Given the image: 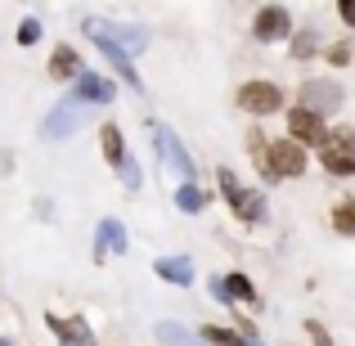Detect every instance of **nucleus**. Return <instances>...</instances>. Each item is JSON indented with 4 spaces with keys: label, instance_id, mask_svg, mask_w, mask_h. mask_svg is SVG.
Returning <instances> with one entry per match:
<instances>
[{
    "label": "nucleus",
    "instance_id": "17",
    "mask_svg": "<svg viewBox=\"0 0 355 346\" xmlns=\"http://www.w3.org/2000/svg\"><path fill=\"white\" fill-rule=\"evenodd\" d=\"M202 202H207V193H202L198 184H180V189H175V207L180 211H202Z\"/></svg>",
    "mask_w": 355,
    "mask_h": 346
},
{
    "label": "nucleus",
    "instance_id": "14",
    "mask_svg": "<svg viewBox=\"0 0 355 346\" xmlns=\"http://www.w3.org/2000/svg\"><path fill=\"white\" fill-rule=\"evenodd\" d=\"M50 72L54 77H81V59L72 45H59V50L50 54Z\"/></svg>",
    "mask_w": 355,
    "mask_h": 346
},
{
    "label": "nucleus",
    "instance_id": "2",
    "mask_svg": "<svg viewBox=\"0 0 355 346\" xmlns=\"http://www.w3.org/2000/svg\"><path fill=\"white\" fill-rule=\"evenodd\" d=\"M320 157H324V171L355 175V130H333V135H324Z\"/></svg>",
    "mask_w": 355,
    "mask_h": 346
},
{
    "label": "nucleus",
    "instance_id": "19",
    "mask_svg": "<svg viewBox=\"0 0 355 346\" xmlns=\"http://www.w3.org/2000/svg\"><path fill=\"white\" fill-rule=\"evenodd\" d=\"M157 338H162L166 346H202L198 338H193V333H184V329H175V324H162V329H157Z\"/></svg>",
    "mask_w": 355,
    "mask_h": 346
},
{
    "label": "nucleus",
    "instance_id": "27",
    "mask_svg": "<svg viewBox=\"0 0 355 346\" xmlns=\"http://www.w3.org/2000/svg\"><path fill=\"white\" fill-rule=\"evenodd\" d=\"M0 346H9V342H5V338H0Z\"/></svg>",
    "mask_w": 355,
    "mask_h": 346
},
{
    "label": "nucleus",
    "instance_id": "22",
    "mask_svg": "<svg viewBox=\"0 0 355 346\" xmlns=\"http://www.w3.org/2000/svg\"><path fill=\"white\" fill-rule=\"evenodd\" d=\"M216 175H220V193H225V198H230V207H234V198L243 193V184L234 180V171H216Z\"/></svg>",
    "mask_w": 355,
    "mask_h": 346
},
{
    "label": "nucleus",
    "instance_id": "26",
    "mask_svg": "<svg viewBox=\"0 0 355 346\" xmlns=\"http://www.w3.org/2000/svg\"><path fill=\"white\" fill-rule=\"evenodd\" d=\"M347 54H351L347 45H333V50H329V59H333V63H347Z\"/></svg>",
    "mask_w": 355,
    "mask_h": 346
},
{
    "label": "nucleus",
    "instance_id": "5",
    "mask_svg": "<svg viewBox=\"0 0 355 346\" xmlns=\"http://www.w3.org/2000/svg\"><path fill=\"white\" fill-rule=\"evenodd\" d=\"M86 32L95 36V41H108L113 45V50H144L148 45V36H144V27H104V23H95V18H90L86 23Z\"/></svg>",
    "mask_w": 355,
    "mask_h": 346
},
{
    "label": "nucleus",
    "instance_id": "13",
    "mask_svg": "<svg viewBox=\"0 0 355 346\" xmlns=\"http://www.w3.org/2000/svg\"><path fill=\"white\" fill-rule=\"evenodd\" d=\"M95 248H99V257H108V252H126V230H121V220H99Z\"/></svg>",
    "mask_w": 355,
    "mask_h": 346
},
{
    "label": "nucleus",
    "instance_id": "11",
    "mask_svg": "<svg viewBox=\"0 0 355 346\" xmlns=\"http://www.w3.org/2000/svg\"><path fill=\"white\" fill-rule=\"evenodd\" d=\"M211 293H216L220 302H230V297H239V302H257V288H252L243 275H225V279H216V284H211Z\"/></svg>",
    "mask_w": 355,
    "mask_h": 346
},
{
    "label": "nucleus",
    "instance_id": "1",
    "mask_svg": "<svg viewBox=\"0 0 355 346\" xmlns=\"http://www.w3.org/2000/svg\"><path fill=\"white\" fill-rule=\"evenodd\" d=\"M261 162H266L270 180H288V175L306 171V148L293 144V139H275L270 148H261Z\"/></svg>",
    "mask_w": 355,
    "mask_h": 346
},
{
    "label": "nucleus",
    "instance_id": "12",
    "mask_svg": "<svg viewBox=\"0 0 355 346\" xmlns=\"http://www.w3.org/2000/svg\"><path fill=\"white\" fill-rule=\"evenodd\" d=\"M77 126H81V113H77V104H72V99L59 108V113H50V117H45V135H50V139L68 135V130H77Z\"/></svg>",
    "mask_w": 355,
    "mask_h": 346
},
{
    "label": "nucleus",
    "instance_id": "21",
    "mask_svg": "<svg viewBox=\"0 0 355 346\" xmlns=\"http://www.w3.org/2000/svg\"><path fill=\"white\" fill-rule=\"evenodd\" d=\"M320 45V36H315V27H306V32H297V41H293V54L297 59H306V54Z\"/></svg>",
    "mask_w": 355,
    "mask_h": 346
},
{
    "label": "nucleus",
    "instance_id": "16",
    "mask_svg": "<svg viewBox=\"0 0 355 346\" xmlns=\"http://www.w3.org/2000/svg\"><path fill=\"white\" fill-rule=\"evenodd\" d=\"M234 211L243 220H261L266 216V198H261V193H252V189H243L239 198H234Z\"/></svg>",
    "mask_w": 355,
    "mask_h": 346
},
{
    "label": "nucleus",
    "instance_id": "6",
    "mask_svg": "<svg viewBox=\"0 0 355 346\" xmlns=\"http://www.w3.org/2000/svg\"><path fill=\"white\" fill-rule=\"evenodd\" d=\"M279 104H284V95H279V86H270V81H248V86L239 90V108H248V113H275Z\"/></svg>",
    "mask_w": 355,
    "mask_h": 346
},
{
    "label": "nucleus",
    "instance_id": "25",
    "mask_svg": "<svg viewBox=\"0 0 355 346\" xmlns=\"http://www.w3.org/2000/svg\"><path fill=\"white\" fill-rule=\"evenodd\" d=\"M338 14H342V23H347V27H355V0H342Z\"/></svg>",
    "mask_w": 355,
    "mask_h": 346
},
{
    "label": "nucleus",
    "instance_id": "18",
    "mask_svg": "<svg viewBox=\"0 0 355 346\" xmlns=\"http://www.w3.org/2000/svg\"><path fill=\"white\" fill-rule=\"evenodd\" d=\"M104 157H108V162H126V148H121V130L117 126H104Z\"/></svg>",
    "mask_w": 355,
    "mask_h": 346
},
{
    "label": "nucleus",
    "instance_id": "23",
    "mask_svg": "<svg viewBox=\"0 0 355 346\" xmlns=\"http://www.w3.org/2000/svg\"><path fill=\"white\" fill-rule=\"evenodd\" d=\"M202 338H207V342H220V346H239V342H248V338H239V333H225V329H207ZM248 346H252V342H248Z\"/></svg>",
    "mask_w": 355,
    "mask_h": 346
},
{
    "label": "nucleus",
    "instance_id": "15",
    "mask_svg": "<svg viewBox=\"0 0 355 346\" xmlns=\"http://www.w3.org/2000/svg\"><path fill=\"white\" fill-rule=\"evenodd\" d=\"M157 275L171 279V284H193V266L184 257H162L157 261Z\"/></svg>",
    "mask_w": 355,
    "mask_h": 346
},
{
    "label": "nucleus",
    "instance_id": "10",
    "mask_svg": "<svg viewBox=\"0 0 355 346\" xmlns=\"http://www.w3.org/2000/svg\"><path fill=\"white\" fill-rule=\"evenodd\" d=\"M50 329L59 333L68 346H95V333H90L81 320H59V315H50Z\"/></svg>",
    "mask_w": 355,
    "mask_h": 346
},
{
    "label": "nucleus",
    "instance_id": "7",
    "mask_svg": "<svg viewBox=\"0 0 355 346\" xmlns=\"http://www.w3.org/2000/svg\"><path fill=\"white\" fill-rule=\"evenodd\" d=\"M288 135H293V144H324V117L293 108L288 113Z\"/></svg>",
    "mask_w": 355,
    "mask_h": 346
},
{
    "label": "nucleus",
    "instance_id": "24",
    "mask_svg": "<svg viewBox=\"0 0 355 346\" xmlns=\"http://www.w3.org/2000/svg\"><path fill=\"white\" fill-rule=\"evenodd\" d=\"M36 36H41V23H36V18H27V23L18 27V41H23V45H32Z\"/></svg>",
    "mask_w": 355,
    "mask_h": 346
},
{
    "label": "nucleus",
    "instance_id": "8",
    "mask_svg": "<svg viewBox=\"0 0 355 346\" xmlns=\"http://www.w3.org/2000/svg\"><path fill=\"white\" fill-rule=\"evenodd\" d=\"M252 32H257V41H284L288 32H293V23H288V9L284 5H266L257 14V27H252Z\"/></svg>",
    "mask_w": 355,
    "mask_h": 346
},
{
    "label": "nucleus",
    "instance_id": "9",
    "mask_svg": "<svg viewBox=\"0 0 355 346\" xmlns=\"http://www.w3.org/2000/svg\"><path fill=\"white\" fill-rule=\"evenodd\" d=\"M72 104H113V86L99 81L95 72H81L77 77V99Z\"/></svg>",
    "mask_w": 355,
    "mask_h": 346
},
{
    "label": "nucleus",
    "instance_id": "4",
    "mask_svg": "<svg viewBox=\"0 0 355 346\" xmlns=\"http://www.w3.org/2000/svg\"><path fill=\"white\" fill-rule=\"evenodd\" d=\"M302 108H306V113H315V117L338 113V108H342V86H338V81H329V77L306 81V86H302Z\"/></svg>",
    "mask_w": 355,
    "mask_h": 346
},
{
    "label": "nucleus",
    "instance_id": "3",
    "mask_svg": "<svg viewBox=\"0 0 355 346\" xmlns=\"http://www.w3.org/2000/svg\"><path fill=\"white\" fill-rule=\"evenodd\" d=\"M153 144H157V153H162L166 171H171V175H180L184 184H193V162H189V153L180 148V139H175L171 130L162 126V121H153Z\"/></svg>",
    "mask_w": 355,
    "mask_h": 346
},
{
    "label": "nucleus",
    "instance_id": "20",
    "mask_svg": "<svg viewBox=\"0 0 355 346\" xmlns=\"http://www.w3.org/2000/svg\"><path fill=\"white\" fill-rule=\"evenodd\" d=\"M333 225H338L342 234H355V202H342V207L333 211Z\"/></svg>",
    "mask_w": 355,
    "mask_h": 346
}]
</instances>
